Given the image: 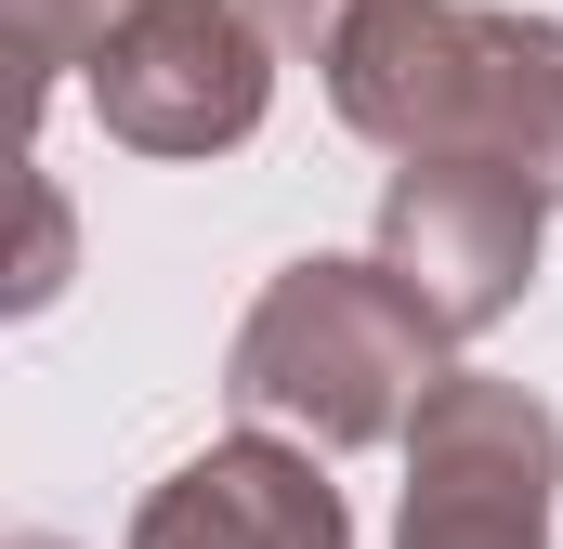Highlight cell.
Segmentation results:
<instances>
[{"label": "cell", "mask_w": 563, "mask_h": 549, "mask_svg": "<svg viewBox=\"0 0 563 549\" xmlns=\"http://www.w3.org/2000/svg\"><path fill=\"white\" fill-rule=\"evenodd\" d=\"M328 105L367 144L472 157L563 197V26L551 13H498V0H380L341 53H328Z\"/></svg>", "instance_id": "cell-1"}, {"label": "cell", "mask_w": 563, "mask_h": 549, "mask_svg": "<svg viewBox=\"0 0 563 549\" xmlns=\"http://www.w3.org/2000/svg\"><path fill=\"white\" fill-rule=\"evenodd\" d=\"M432 380H445V327L380 262H288L223 354V393L263 432H301L314 458L407 445Z\"/></svg>", "instance_id": "cell-2"}, {"label": "cell", "mask_w": 563, "mask_h": 549, "mask_svg": "<svg viewBox=\"0 0 563 549\" xmlns=\"http://www.w3.org/2000/svg\"><path fill=\"white\" fill-rule=\"evenodd\" d=\"M551 484H563V418L525 380L445 367L420 432H407L394 549H551Z\"/></svg>", "instance_id": "cell-3"}, {"label": "cell", "mask_w": 563, "mask_h": 549, "mask_svg": "<svg viewBox=\"0 0 563 549\" xmlns=\"http://www.w3.org/2000/svg\"><path fill=\"white\" fill-rule=\"evenodd\" d=\"M79 92L132 157H236L276 105V40L250 26V0H144Z\"/></svg>", "instance_id": "cell-4"}, {"label": "cell", "mask_w": 563, "mask_h": 549, "mask_svg": "<svg viewBox=\"0 0 563 549\" xmlns=\"http://www.w3.org/2000/svg\"><path fill=\"white\" fill-rule=\"evenodd\" d=\"M538 236H551V197H538V183L472 170V157H420V170H394L367 262L394 274L445 340H472V327H498V314L538 288Z\"/></svg>", "instance_id": "cell-5"}, {"label": "cell", "mask_w": 563, "mask_h": 549, "mask_svg": "<svg viewBox=\"0 0 563 549\" xmlns=\"http://www.w3.org/2000/svg\"><path fill=\"white\" fill-rule=\"evenodd\" d=\"M132 549H354V524H341V484L314 471V445L236 432V445H197L132 511Z\"/></svg>", "instance_id": "cell-6"}, {"label": "cell", "mask_w": 563, "mask_h": 549, "mask_svg": "<svg viewBox=\"0 0 563 549\" xmlns=\"http://www.w3.org/2000/svg\"><path fill=\"white\" fill-rule=\"evenodd\" d=\"M0 13H13V66H26V92L53 105L66 79H92V53L132 26L144 0H0Z\"/></svg>", "instance_id": "cell-7"}, {"label": "cell", "mask_w": 563, "mask_h": 549, "mask_svg": "<svg viewBox=\"0 0 563 549\" xmlns=\"http://www.w3.org/2000/svg\"><path fill=\"white\" fill-rule=\"evenodd\" d=\"M367 13H380V0H250V26H263L276 53H301V66H328Z\"/></svg>", "instance_id": "cell-8"}, {"label": "cell", "mask_w": 563, "mask_h": 549, "mask_svg": "<svg viewBox=\"0 0 563 549\" xmlns=\"http://www.w3.org/2000/svg\"><path fill=\"white\" fill-rule=\"evenodd\" d=\"M53 288H66V197H53V183L26 170V249H13V314H40Z\"/></svg>", "instance_id": "cell-9"}]
</instances>
